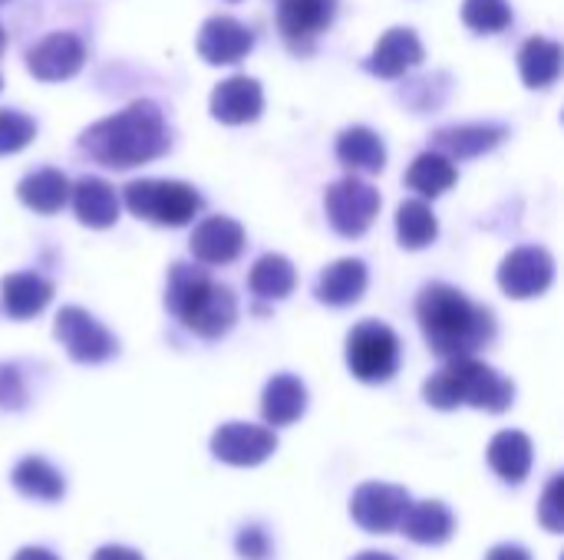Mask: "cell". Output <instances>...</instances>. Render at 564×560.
Wrapping results in <instances>:
<instances>
[{
    "label": "cell",
    "instance_id": "83f0119b",
    "mask_svg": "<svg viewBox=\"0 0 564 560\" xmlns=\"http://www.w3.org/2000/svg\"><path fill=\"white\" fill-rule=\"evenodd\" d=\"M13 485H17L20 495L36 498V502H59L63 492H66L63 475H59L46 459H36V455H26V459L17 462V469H13Z\"/></svg>",
    "mask_w": 564,
    "mask_h": 560
},
{
    "label": "cell",
    "instance_id": "cb8c5ba5",
    "mask_svg": "<svg viewBox=\"0 0 564 560\" xmlns=\"http://www.w3.org/2000/svg\"><path fill=\"white\" fill-rule=\"evenodd\" d=\"M489 465L509 485H519L532 472V439L525 432L506 429L489 442Z\"/></svg>",
    "mask_w": 564,
    "mask_h": 560
},
{
    "label": "cell",
    "instance_id": "ab89813d",
    "mask_svg": "<svg viewBox=\"0 0 564 560\" xmlns=\"http://www.w3.org/2000/svg\"><path fill=\"white\" fill-rule=\"evenodd\" d=\"M354 560H397V558H390V554H380V551H364V554H357Z\"/></svg>",
    "mask_w": 564,
    "mask_h": 560
},
{
    "label": "cell",
    "instance_id": "ffe728a7",
    "mask_svg": "<svg viewBox=\"0 0 564 560\" xmlns=\"http://www.w3.org/2000/svg\"><path fill=\"white\" fill-rule=\"evenodd\" d=\"M69 195H73V211H76V218L86 228H109V224H116V218H119V198H116V191H112L109 182L86 175V178H79L69 188Z\"/></svg>",
    "mask_w": 564,
    "mask_h": 560
},
{
    "label": "cell",
    "instance_id": "f1b7e54d",
    "mask_svg": "<svg viewBox=\"0 0 564 560\" xmlns=\"http://www.w3.org/2000/svg\"><path fill=\"white\" fill-rule=\"evenodd\" d=\"M440 221L423 198H410L397 208V238L406 251H423L436 241Z\"/></svg>",
    "mask_w": 564,
    "mask_h": 560
},
{
    "label": "cell",
    "instance_id": "4dcf8cb0",
    "mask_svg": "<svg viewBox=\"0 0 564 560\" xmlns=\"http://www.w3.org/2000/svg\"><path fill=\"white\" fill-rule=\"evenodd\" d=\"M406 185H410L416 195H423V198H440L443 191H449V188L456 185V165H453L449 158L436 155V152H423V155L410 165Z\"/></svg>",
    "mask_w": 564,
    "mask_h": 560
},
{
    "label": "cell",
    "instance_id": "277c9868",
    "mask_svg": "<svg viewBox=\"0 0 564 560\" xmlns=\"http://www.w3.org/2000/svg\"><path fill=\"white\" fill-rule=\"evenodd\" d=\"M423 396L436 409L476 406L486 413H506L516 399V386L479 360H449L423 386Z\"/></svg>",
    "mask_w": 564,
    "mask_h": 560
},
{
    "label": "cell",
    "instance_id": "e575fe53",
    "mask_svg": "<svg viewBox=\"0 0 564 560\" xmlns=\"http://www.w3.org/2000/svg\"><path fill=\"white\" fill-rule=\"evenodd\" d=\"M26 406V386L17 366L0 363V409H23Z\"/></svg>",
    "mask_w": 564,
    "mask_h": 560
},
{
    "label": "cell",
    "instance_id": "7402d4cb",
    "mask_svg": "<svg viewBox=\"0 0 564 560\" xmlns=\"http://www.w3.org/2000/svg\"><path fill=\"white\" fill-rule=\"evenodd\" d=\"M337 158L340 165H347L350 172H364V175H377L387 165V145L383 139L367 129V125H350L337 135Z\"/></svg>",
    "mask_w": 564,
    "mask_h": 560
},
{
    "label": "cell",
    "instance_id": "30bf717a",
    "mask_svg": "<svg viewBox=\"0 0 564 560\" xmlns=\"http://www.w3.org/2000/svg\"><path fill=\"white\" fill-rule=\"evenodd\" d=\"M278 452V436L264 426H248V422H225L212 436V455L225 465L238 469H254L268 462Z\"/></svg>",
    "mask_w": 564,
    "mask_h": 560
},
{
    "label": "cell",
    "instance_id": "f35d334b",
    "mask_svg": "<svg viewBox=\"0 0 564 560\" xmlns=\"http://www.w3.org/2000/svg\"><path fill=\"white\" fill-rule=\"evenodd\" d=\"M13 560H59L53 551H46V548H23L20 554Z\"/></svg>",
    "mask_w": 564,
    "mask_h": 560
},
{
    "label": "cell",
    "instance_id": "7c38bea8",
    "mask_svg": "<svg viewBox=\"0 0 564 560\" xmlns=\"http://www.w3.org/2000/svg\"><path fill=\"white\" fill-rule=\"evenodd\" d=\"M555 281V257L545 248H516L499 267V287L516 297H542Z\"/></svg>",
    "mask_w": 564,
    "mask_h": 560
},
{
    "label": "cell",
    "instance_id": "6da1fadb",
    "mask_svg": "<svg viewBox=\"0 0 564 560\" xmlns=\"http://www.w3.org/2000/svg\"><path fill=\"white\" fill-rule=\"evenodd\" d=\"M169 145H172V135H169L165 116L149 99L129 102L126 109L93 122L79 135V149L106 168L145 165V162L165 155Z\"/></svg>",
    "mask_w": 564,
    "mask_h": 560
},
{
    "label": "cell",
    "instance_id": "4316f807",
    "mask_svg": "<svg viewBox=\"0 0 564 560\" xmlns=\"http://www.w3.org/2000/svg\"><path fill=\"white\" fill-rule=\"evenodd\" d=\"M519 73L529 89H549L562 73V46L549 36H529L519 50Z\"/></svg>",
    "mask_w": 564,
    "mask_h": 560
},
{
    "label": "cell",
    "instance_id": "836d02e7",
    "mask_svg": "<svg viewBox=\"0 0 564 560\" xmlns=\"http://www.w3.org/2000/svg\"><path fill=\"white\" fill-rule=\"evenodd\" d=\"M539 521L552 531V535H562L564 528V479L555 475L542 495V505H539Z\"/></svg>",
    "mask_w": 564,
    "mask_h": 560
},
{
    "label": "cell",
    "instance_id": "60d3db41",
    "mask_svg": "<svg viewBox=\"0 0 564 560\" xmlns=\"http://www.w3.org/2000/svg\"><path fill=\"white\" fill-rule=\"evenodd\" d=\"M3 50H7V33H3V26H0V56H3Z\"/></svg>",
    "mask_w": 564,
    "mask_h": 560
},
{
    "label": "cell",
    "instance_id": "4fadbf2b",
    "mask_svg": "<svg viewBox=\"0 0 564 560\" xmlns=\"http://www.w3.org/2000/svg\"><path fill=\"white\" fill-rule=\"evenodd\" d=\"M198 56L212 66H231L254 50V33L235 17H208L198 30Z\"/></svg>",
    "mask_w": 564,
    "mask_h": 560
},
{
    "label": "cell",
    "instance_id": "7a4b0ae2",
    "mask_svg": "<svg viewBox=\"0 0 564 560\" xmlns=\"http://www.w3.org/2000/svg\"><path fill=\"white\" fill-rule=\"evenodd\" d=\"M416 320L430 350L443 360H469L496 337L492 310L473 304L463 290L449 284H426L420 290Z\"/></svg>",
    "mask_w": 564,
    "mask_h": 560
},
{
    "label": "cell",
    "instance_id": "5b68a950",
    "mask_svg": "<svg viewBox=\"0 0 564 560\" xmlns=\"http://www.w3.org/2000/svg\"><path fill=\"white\" fill-rule=\"evenodd\" d=\"M122 201L135 218H145V221L162 224V228H182L202 208V195L192 185H185V182H159V178L129 182Z\"/></svg>",
    "mask_w": 564,
    "mask_h": 560
},
{
    "label": "cell",
    "instance_id": "7bdbcfd3",
    "mask_svg": "<svg viewBox=\"0 0 564 560\" xmlns=\"http://www.w3.org/2000/svg\"><path fill=\"white\" fill-rule=\"evenodd\" d=\"M0 3H7V0H0Z\"/></svg>",
    "mask_w": 564,
    "mask_h": 560
},
{
    "label": "cell",
    "instance_id": "484cf974",
    "mask_svg": "<svg viewBox=\"0 0 564 560\" xmlns=\"http://www.w3.org/2000/svg\"><path fill=\"white\" fill-rule=\"evenodd\" d=\"M400 528L416 545H446L456 531V518L443 502H420V505H410Z\"/></svg>",
    "mask_w": 564,
    "mask_h": 560
},
{
    "label": "cell",
    "instance_id": "9a60e30c",
    "mask_svg": "<svg viewBox=\"0 0 564 560\" xmlns=\"http://www.w3.org/2000/svg\"><path fill=\"white\" fill-rule=\"evenodd\" d=\"M261 112H264V89L251 76H231L212 89V116L225 125L254 122Z\"/></svg>",
    "mask_w": 564,
    "mask_h": 560
},
{
    "label": "cell",
    "instance_id": "1f68e13d",
    "mask_svg": "<svg viewBox=\"0 0 564 560\" xmlns=\"http://www.w3.org/2000/svg\"><path fill=\"white\" fill-rule=\"evenodd\" d=\"M463 20L476 33H502L512 23V7L506 0H466Z\"/></svg>",
    "mask_w": 564,
    "mask_h": 560
},
{
    "label": "cell",
    "instance_id": "ac0fdd59",
    "mask_svg": "<svg viewBox=\"0 0 564 560\" xmlns=\"http://www.w3.org/2000/svg\"><path fill=\"white\" fill-rule=\"evenodd\" d=\"M509 135L506 125H486V122H473V125H449V129H440L433 132V149L436 155L443 158H476V155H486L492 152L496 145H502Z\"/></svg>",
    "mask_w": 564,
    "mask_h": 560
},
{
    "label": "cell",
    "instance_id": "d4e9b609",
    "mask_svg": "<svg viewBox=\"0 0 564 560\" xmlns=\"http://www.w3.org/2000/svg\"><path fill=\"white\" fill-rule=\"evenodd\" d=\"M17 198L36 215H56L69 201V182L59 168H36L17 185Z\"/></svg>",
    "mask_w": 564,
    "mask_h": 560
},
{
    "label": "cell",
    "instance_id": "d6a6232c",
    "mask_svg": "<svg viewBox=\"0 0 564 560\" xmlns=\"http://www.w3.org/2000/svg\"><path fill=\"white\" fill-rule=\"evenodd\" d=\"M36 135V122L17 109H0V155L26 149Z\"/></svg>",
    "mask_w": 564,
    "mask_h": 560
},
{
    "label": "cell",
    "instance_id": "603a6c76",
    "mask_svg": "<svg viewBox=\"0 0 564 560\" xmlns=\"http://www.w3.org/2000/svg\"><path fill=\"white\" fill-rule=\"evenodd\" d=\"M304 409H307V386L297 376L281 373L264 386L261 413L268 426H294L304 416Z\"/></svg>",
    "mask_w": 564,
    "mask_h": 560
},
{
    "label": "cell",
    "instance_id": "d6986e66",
    "mask_svg": "<svg viewBox=\"0 0 564 560\" xmlns=\"http://www.w3.org/2000/svg\"><path fill=\"white\" fill-rule=\"evenodd\" d=\"M364 290H367V264L357 257H344L324 267L314 287L317 300L327 307H350L364 297Z\"/></svg>",
    "mask_w": 564,
    "mask_h": 560
},
{
    "label": "cell",
    "instance_id": "74e56055",
    "mask_svg": "<svg viewBox=\"0 0 564 560\" xmlns=\"http://www.w3.org/2000/svg\"><path fill=\"white\" fill-rule=\"evenodd\" d=\"M486 560H532V554L525 548H519V545H499V548L489 551Z\"/></svg>",
    "mask_w": 564,
    "mask_h": 560
},
{
    "label": "cell",
    "instance_id": "b9f144b4",
    "mask_svg": "<svg viewBox=\"0 0 564 560\" xmlns=\"http://www.w3.org/2000/svg\"><path fill=\"white\" fill-rule=\"evenodd\" d=\"M0 89H3V79H0Z\"/></svg>",
    "mask_w": 564,
    "mask_h": 560
},
{
    "label": "cell",
    "instance_id": "8fae6325",
    "mask_svg": "<svg viewBox=\"0 0 564 560\" xmlns=\"http://www.w3.org/2000/svg\"><path fill=\"white\" fill-rule=\"evenodd\" d=\"M86 63V43L76 33H46L40 43L26 50V69L33 79L63 83L73 79Z\"/></svg>",
    "mask_w": 564,
    "mask_h": 560
},
{
    "label": "cell",
    "instance_id": "2e32d148",
    "mask_svg": "<svg viewBox=\"0 0 564 560\" xmlns=\"http://www.w3.org/2000/svg\"><path fill=\"white\" fill-rule=\"evenodd\" d=\"M195 261L202 264H231L241 251H245V228L225 215L205 218L188 241Z\"/></svg>",
    "mask_w": 564,
    "mask_h": 560
},
{
    "label": "cell",
    "instance_id": "d590c367",
    "mask_svg": "<svg viewBox=\"0 0 564 560\" xmlns=\"http://www.w3.org/2000/svg\"><path fill=\"white\" fill-rule=\"evenodd\" d=\"M235 548H238V554L245 560H264L271 554V541H268V535L261 528H245L238 535Z\"/></svg>",
    "mask_w": 564,
    "mask_h": 560
},
{
    "label": "cell",
    "instance_id": "8992f818",
    "mask_svg": "<svg viewBox=\"0 0 564 560\" xmlns=\"http://www.w3.org/2000/svg\"><path fill=\"white\" fill-rule=\"evenodd\" d=\"M347 366L360 383H387L400 366L397 333L380 320L354 327L347 337Z\"/></svg>",
    "mask_w": 564,
    "mask_h": 560
},
{
    "label": "cell",
    "instance_id": "9c48e42d",
    "mask_svg": "<svg viewBox=\"0 0 564 560\" xmlns=\"http://www.w3.org/2000/svg\"><path fill=\"white\" fill-rule=\"evenodd\" d=\"M410 492L400 485L367 482L350 498V518L370 535H390L400 528L403 515L410 512Z\"/></svg>",
    "mask_w": 564,
    "mask_h": 560
},
{
    "label": "cell",
    "instance_id": "f546056e",
    "mask_svg": "<svg viewBox=\"0 0 564 560\" xmlns=\"http://www.w3.org/2000/svg\"><path fill=\"white\" fill-rule=\"evenodd\" d=\"M248 284H251L254 297H261V300H284L297 284V271L284 254H264L254 261Z\"/></svg>",
    "mask_w": 564,
    "mask_h": 560
},
{
    "label": "cell",
    "instance_id": "ee69618b",
    "mask_svg": "<svg viewBox=\"0 0 564 560\" xmlns=\"http://www.w3.org/2000/svg\"><path fill=\"white\" fill-rule=\"evenodd\" d=\"M231 3H238V0H231Z\"/></svg>",
    "mask_w": 564,
    "mask_h": 560
},
{
    "label": "cell",
    "instance_id": "8d00e7d4",
    "mask_svg": "<svg viewBox=\"0 0 564 560\" xmlns=\"http://www.w3.org/2000/svg\"><path fill=\"white\" fill-rule=\"evenodd\" d=\"M93 560H142L139 551H132V548H119V545H106V548H99Z\"/></svg>",
    "mask_w": 564,
    "mask_h": 560
},
{
    "label": "cell",
    "instance_id": "52a82bcc",
    "mask_svg": "<svg viewBox=\"0 0 564 560\" xmlns=\"http://www.w3.org/2000/svg\"><path fill=\"white\" fill-rule=\"evenodd\" d=\"M324 208H327V218H330L337 234L360 238V234H367V228L380 215V191L350 175V178H340L327 188Z\"/></svg>",
    "mask_w": 564,
    "mask_h": 560
},
{
    "label": "cell",
    "instance_id": "e0dca14e",
    "mask_svg": "<svg viewBox=\"0 0 564 560\" xmlns=\"http://www.w3.org/2000/svg\"><path fill=\"white\" fill-rule=\"evenodd\" d=\"M337 13V0H281L278 7V30L291 46L311 43L321 36Z\"/></svg>",
    "mask_w": 564,
    "mask_h": 560
},
{
    "label": "cell",
    "instance_id": "ba28073f",
    "mask_svg": "<svg viewBox=\"0 0 564 560\" xmlns=\"http://www.w3.org/2000/svg\"><path fill=\"white\" fill-rule=\"evenodd\" d=\"M53 333L76 363H106L119 353L116 337L83 307H63L56 314Z\"/></svg>",
    "mask_w": 564,
    "mask_h": 560
},
{
    "label": "cell",
    "instance_id": "5bb4252c",
    "mask_svg": "<svg viewBox=\"0 0 564 560\" xmlns=\"http://www.w3.org/2000/svg\"><path fill=\"white\" fill-rule=\"evenodd\" d=\"M423 56H426V50H423L420 33L410 30V26H393V30H387V33L377 40V46H373V53L367 56L364 69L373 73V76H380V79H397V76H403L406 69L420 66Z\"/></svg>",
    "mask_w": 564,
    "mask_h": 560
},
{
    "label": "cell",
    "instance_id": "3957f363",
    "mask_svg": "<svg viewBox=\"0 0 564 560\" xmlns=\"http://www.w3.org/2000/svg\"><path fill=\"white\" fill-rule=\"evenodd\" d=\"M165 307L182 320L185 330L218 340L225 337L238 320V300L225 284H215L208 271L192 264H175L169 271L165 287Z\"/></svg>",
    "mask_w": 564,
    "mask_h": 560
},
{
    "label": "cell",
    "instance_id": "44dd1931",
    "mask_svg": "<svg viewBox=\"0 0 564 560\" xmlns=\"http://www.w3.org/2000/svg\"><path fill=\"white\" fill-rule=\"evenodd\" d=\"M0 300L13 320H30L53 300V284L40 274H30V271L10 274L0 284Z\"/></svg>",
    "mask_w": 564,
    "mask_h": 560
}]
</instances>
